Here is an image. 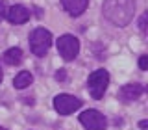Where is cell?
Returning <instances> with one entry per match:
<instances>
[{
    "label": "cell",
    "mask_w": 148,
    "mask_h": 130,
    "mask_svg": "<svg viewBox=\"0 0 148 130\" xmlns=\"http://www.w3.org/2000/svg\"><path fill=\"white\" fill-rule=\"evenodd\" d=\"M102 11L108 21H111L117 26H126L132 22L135 2L133 0H104Z\"/></svg>",
    "instance_id": "1"
},
{
    "label": "cell",
    "mask_w": 148,
    "mask_h": 130,
    "mask_svg": "<svg viewBox=\"0 0 148 130\" xmlns=\"http://www.w3.org/2000/svg\"><path fill=\"white\" fill-rule=\"evenodd\" d=\"M109 86V74L106 69H96L95 73L89 74V80H87V87H89V93L92 99H102L104 97L106 89Z\"/></svg>",
    "instance_id": "2"
},
{
    "label": "cell",
    "mask_w": 148,
    "mask_h": 130,
    "mask_svg": "<svg viewBox=\"0 0 148 130\" xmlns=\"http://www.w3.org/2000/svg\"><path fill=\"white\" fill-rule=\"evenodd\" d=\"M50 45H52V35H50L48 30H45V28H35L30 34V48L35 56L43 58V56L48 52Z\"/></svg>",
    "instance_id": "3"
},
{
    "label": "cell",
    "mask_w": 148,
    "mask_h": 130,
    "mask_svg": "<svg viewBox=\"0 0 148 130\" xmlns=\"http://www.w3.org/2000/svg\"><path fill=\"white\" fill-rule=\"evenodd\" d=\"M58 50H59V54H61V58L65 62H72L78 56V52H80V41L74 35L65 34L58 39Z\"/></svg>",
    "instance_id": "4"
},
{
    "label": "cell",
    "mask_w": 148,
    "mask_h": 130,
    "mask_svg": "<svg viewBox=\"0 0 148 130\" xmlns=\"http://www.w3.org/2000/svg\"><path fill=\"white\" fill-rule=\"evenodd\" d=\"M54 108L59 115H71L82 108V100L72 95H58L54 99Z\"/></svg>",
    "instance_id": "5"
},
{
    "label": "cell",
    "mask_w": 148,
    "mask_h": 130,
    "mask_svg": "<svg viewBox=\"0 0 148 130\" xmlns=\"http://www.w3.org/2000/svg\"><path fill=\"white\" fill-rule=\"evenodd\" d=\"M80 123L85 127L87 130H104L108 127V121L106 117L96 110H85L80 115Z\"/></svg>",
    "instance_id": "6"
},
{
    "label": "cell",
    "mask_w": 148,
    "mask_h": 130,
    "mask_svg": "<svg viewBox=\"0 0 148 130\" xmlns=\"http://www.w3.org/2000/svg\"><path fill=\"white\" fill-rule=\"evenodd\" d=\"M4 15H6V19L11 24H24V22L30 21V11H28L24 6H18V4L11 6Z\"/></svg>",
    "instance_id": "7"
},
{
    "label": "cell",
    "mask_w": 148,
    "mask_h": 130,
    "mask_svg": "<svg viewBox=\"0 0 148 130\" xmlns=\"http://www.w3.org/2000/svg\"><path fill=\"white\" fill-rule=\"evenodd\" d=\"M65 11L69 13V15L72 17H80L83 11L87 9V4H89V0H61Z\"/></svg>",
    "instance_id": "8"
},
{
    "label": "cell",
    "mask_w": 148,
    "mask_h": 130,
    "mask_svg": "<svg viewBox=\"0 0 148 130\" xmlns=\"http://www.w3.org/2000/svg\"><path fill=\"white\" fill-rule=\"evenodd\" d=\"M143 93H145V87L141 84H128V86H124L120 89V99L124 102H132V100L139 99Z\"/></svg>",
    "instance_id": "9"
},
{
    "label": "cell",
    "mask_w": 148,
    "mask_h": 130,
    "mask_svg": "<svg viewBox=\"0 0 148 130\" xmlns=\"http://www.w3.org/2000/svg\"><path fill=\"white\" fill-rule=\"evenodd\" d=\"M2 59H4L8 65H18V63L22 62V50L13 46V48H9V50H6V52H4Z\"/></svg>",
    "instance_id": "10"
},
{
    "label": "cell",
    "mask_w": 148,
    "mask_h": 130,
    "mask_svg": "<svg viewBox=\"0 0 148 130\" xmlns=\"http://www.w3.org/2000/svg\"><path fill=\"white\" fill-rule=\"evenodd\" d=\"M34 82V76H32L30 71H22L18 73L15 76V80H13V86H15V89H24V87H28L30 84Z\"/></svg>",
    "instance_id": "11"
},
{
    "label": "cell",
    "mask_w": 148,
    "mask_h": 130,
    "mask_svg": "<svg viewBox=\"0 0 148 130\" xmlns=\"http://www.w3.org/2000/svg\"><path fill=\"white\" fill-rule=\"evenodd\" d=\"M139 67H141L143 71L148 69V56H141V58H139Z\"/></svg>",
    "instance_id": "12"
},
{
    "label": "cell",
    "mask_w": 148,
    "mask_h": 130,
    "mask_svg": "<svg viewBox=\"0 0 148 130\" xmlns=\"http://www.w3.org/2000/svg\"><path fill=\"white\" fill-rule=\"evenodd\" d=\"M146 19H148V13H145V15L141 17V22H139V28H141L143 34H146Z\"/></svg>",
    "instance_id": "13"
},
{
    "label": "cell",
    "mask_w": 148,
    "mask_h": 130,
    "mask_svg": "<svg viewBox=\"0 0 148 130\" xmlns=\"http://www.w3.org/2000/svg\"><path fill=\"white\" fill-rule=\"evenodd\" d=\"M65 74H67V71H65V69H59V71L56 73V78H58V80H65Z\"/></svg>",
    "instance_id": "14"
},
{
    "label": "cell",
    "mask_w": 148,
    "mask_h": 130,
    "mask_svg": "<svg viewBox=\"0 0 148 130\" xmlns=\"http://www.w3.org/2000/svg\"><path fill=\"white\" fill-rule=\"evenodd\" d=\"M4 13H6V0H0V19L4 17Z\"/></svg>",
    "instance_id": "15"
},
{
    "label": "cell",
    "mask_w": 148,
    "mask_h": 130,
    "mask_svg": "<svg viewBox=\"0 0 148 130\" xmlns=\"http://www.w3.org/2000/svg\"><path fill=\"white\" fill-rule=\"evenodd\" d=\"M139 127H141V128H146L148 123H146V121H141V123H139Z\"/></svg>",
    "instance_id": "16"
},
{
    "label": "cell",
    "mask_w": 148,
    "mask_h": 130,
    "mask_svg": "<svg viewBox=\"0 0 148 130\" xmlns=\"http://www.w3.org/2000/svg\"><path fill=\"white\" fill-rule=\"evenodd\" d=\"M2 78H4V73H2V67H0V82H2Z\"/></svg>",
    "instance_id": "17"
},
{
    "label": "cell",
    "mask_w": 148,
    "mask_h": 130,
    "mask_svg": "<svg viewBox=\"0 0 148 130\" xmlns=\"http://www.w3.org/2000/svg\"><path fill=\"white\" fill-rule=\"evenodd\" d=\"M0 130H6V128H2V127H0Z\"/></svg>",
    "instance_id": "18"
}]
</instances>
